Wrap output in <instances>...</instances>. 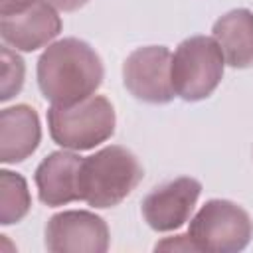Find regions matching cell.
I'll return each mask as SVG.
<instances>
[{
  "instance_id": "cell-1",
  "label": "cell",
  "mask_w": 253,
  "mask_h": 253,
  "mask_svg": "<svg viewBox=\"0 0 253 253\" xmlns=\"http://www.w3.org/2000/svg\"><path fill=\"white\" fill-rule=\"evenodd\" d=\"M38 85L51 105H73L91 97L103 83L99 53L79 38L49 43L38 59Z\"/></svg>"
},
{
  "instance_id": "cell-2",
  "label": "cell",
  "mask_w": 253,
  "mask_h": 253,
  "mask_svg": "<svg viewBox=\"0 0 253 253\" xmlns=\"http://www.w3.org/2000/svg\"><path fill=\"white\" fill-rule=\"evenodd\" d=\"M144 170L138 158L125 146L111 144L83 158L81 200L93 208L105 210L121 204L142 180Z\"/></svg>"
},
{
  "instance_id": "cell-3",
  "label": "cell",
  "mask_w": 253,
  "mask_h": 253,
  "mask_svg": "<svg viewBox=\"0 0 253 253\" xmlns=\"http://www.w3.org/2000/svg\"><path fill=\"white\" fill-rule=\"evenodd\" d=\"M115 109L103 95L47 109V126L53 142L69 150H89L109 140L115 132Z\"/></svg>"
},
{
  "instance_id": "cell-4",
  "label": "cell",
  "mask_w": 253,
  "mask_h": 253,
  "mask_svg": "<svg viewBox=\"0 0 253 253\" xmlns=\"http://www.w3.org/2000/svg\"><path fill=\"white\" fill-rule=\"evenodd\" d=\"M225 57L219 43L208 36L184 40L172 55V87L184 101L210 97L223 77Z\"/></svg>"
},
{
  "instance_id": "cell-5",
  "label": "cell",
  "mask_w": 253,
  "mask_h": 253,
  "mask_svg": "<svg viewBox=\"0 0 253 253\" xmlns=\"http://www.w3.org/2000/svg\"><path fill=\"white\" fill-rule=\"evenodd\" d=\"M188 233L200 251L235 253L251 241L253 221L235 202L210 200L192 217Z\"/></svg>"
},
{
  "instance_id": "cell-6",
  "label": "cell",
  "mask_w": 253,
  "mask_h": 253,
  "mask_svg": "<svg viewBox=\"0 0 253 253\" xmlns=\"http://www.w3.org/2000/svg\"><path fill=\"white\" fill-rule=\"evenodd\" d=\"M123 83L132 97L152 105L174 99L172 53L166 45H146L134 49L123 63Z\"/></svg>"
},
{
  "instance_id": "cell-7",
  "label": "cell",
  "mask_w": 253,
  "mask_h": 253,
  "mask_svg": "<svg viewBox=\"0 0 253 253\" xmlns=\"http://www.w3.org/2000/svg\"><path fill=\"white\" fill-rule=\"evenodd\" d=\"M45 249L51 253H105L109 227L105 219L87 210H65L45 225Z\"/></svg>"
},
{
  "instance_id": "cell-8",
  "label": "cell",
  "mask_w": 253,
  "mask_h": 253,
  "mask_svg": "<svg viewBox=\"0 0 253 253\" xmlns=\"http://www.w3.org/2000/svg\"><path fill=\"white\" fill-rule=\"evenodd\" d=\"M200 194L202 184L196 178L182 176L164 182L142 200L144 221L154 231H174L188 221Z\"/></svg>"
},
{
  "instance_id": "cell-9",
  "label": "cell",
  "mask_w": 253,
  "mask_h": 253,
  "mask_svg": "<svg viewBox=\"0 0 253 253\" xmlns=\"http://www.w3.org/2000/svg\"><path fill=\"white\" fill-rule=\"evenodd\" d=\"M61 32V18L45 0L0 18V36L6 45L20 51H36L47 45Z\"/></svg>"
},
{
  "instance_id": "cell-10",
  "label": "cell",
  "mask_w": 253,
  "mask_h": 253,
  "mask_svg": "<svg viewBox=\"0 0 253 253\" xmlns=\"http://www.w3.org/2000/svg\"><path fill=\"white\" fill-rule=\"evenodd\" d=\"M81 166H83V156L75 152L57 150L47 154L38 164L34 174L40 202L49 208H57L81 200V188H79Z\"/></svg>"
},
{
  "instance_id": "cell-11",
  "label": "cell",
  "mask_w": 253,
  "mask_h": 253,
  "mask_svg": "<svg viewBox=\"0 0 253 253\" xmlns=\"http://www.w3.org/2000/svg\"><path fill=\"white\" fill-rule=\"evenodd\" d=\"M42 140L40 117L30 105L6 107L0 113V160L16 164L32 156Z\"/></svg>"
},
{
  "instance_id": "cell-12",
  "label": "cell",
  "mask_w": 253,
  "mask_h": 253,
  "mask_svg": "<svg viewBox=\"0 0 253 253\" xmlns=\"http://www.w3.org/2000/svg\"><path fill=\"white\" fill-rule=\"evenodd\" d=\"M213 40L219 43L225 63L237 69L253 65V12L235 8L215 20Z\"/></svg>"
},
{
  "instance_id": "cell-13",
  "label": "cell",
  "mask_w": 253,
  "mask_h": 253,
  "mask_svg": "<svg viewBox=\"0 0 253 253\" xmlns=\"http://www.w3.org/2000/svg\"><path fill=\"white\" fill-rule=\"evenodd\" d=\"M32 208V196L28 182L22 174L2 170L0 172V223L12 225L26 217Z\"/></svg>"
},
{
  "instance_id": "cell-14",
  "label": "cell",
  "mask_w": 253,
  "mask_h": 253,
  "mask_svg": "<svg viewBox=\"0 0 253 253\" xmlns=\"http://www.w3.org/2000/svg\"><path fill=\"white\" fill-rule=\"evenodd\" d=\"M0 61H2V75H0V101H8L14 95L20 93L22 85H24V73H26V65L24 59L12 51L8 45H4L0 49Z\"/></svg>"
},
{
  "instance_id": "cell-15",
  "label": "cell",
  "mask_w": 253,
  "mask_h": 253,
  "mask_svg": "<svg viewBox=\"0 0 253 253\" xmlns=\"http://www.w3.org/2000/svg\"><path fill=\"white\" fill-rule=\"evenodd\" d=\"M156 251H200L198 245L192 241L190 233L186 235H174V237H166L164 241L156 243L154 247Z\"/></svg>"
},
{
  "instance_id": "cell-16",
  "label": "cell",
  "mask_w": 253,
  "mask_h": 253,
  "mask_svg": "<svg viewBox=\"0 0 253 253\" xmlns=\"http://www.w3.org/2000/svg\"><path fill=\"white\" fill-rule=\"evenodd\" d=\"M38 0H0V16H8V14H16L22 12L26 8H30L32 4H36Z\"/></svg>"
},
{
  "instance_id": "cell-17",
  "label": "cell",
  "mask_w": 253,
  "mask_h": 253,
  "mask_svg": "<svg viewBox=\"0 0 253 253\" xmlns=\"http://www.w3.org/2000/svg\"><path fill=\"white\" fill-rule=\"evenodd\" d=\"M47 4H51L55 10H63V12H73L79 10L81 6H85L89 0H45Z\"/></svg>"
}]
</instances>
